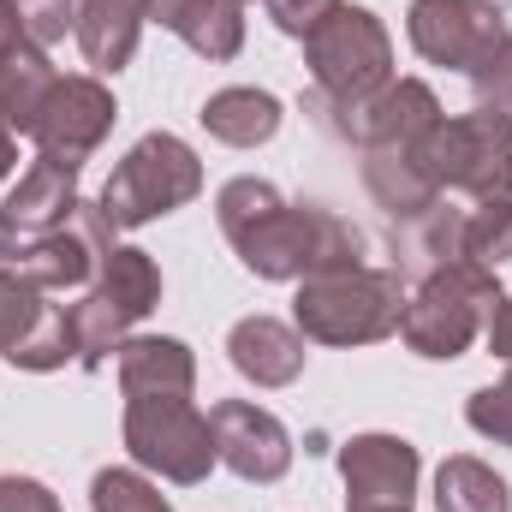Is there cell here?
I'll return each mask as SVG.
<instances>
[{
  "instance_id": "31",
  "label": "cell",
  "mask_w": 512,
  "mask_h": 512,
  "mask_svg": "<svg viewBox=\"0 0 512 512\" xmlns=\"http://www.w3.org/2000/svg\"><path fill=\"white\" fill-rule=\"evenodd\" d=\"M471 84H477V102H483L489 114L512 120V42L489 60V66H477V72H471Z\"/></svg>"
},
{
  "instance_id": "9",
  "label": "cell",
  "mask_w": 512,
  "mask_h": 512,
  "mask_svg": "<svg viewBox=\"0 0 512 512\" xmlns=\"http://www.w3.org/2000/svg\"><path fill=\"white\" fill-rule=\"evenodd\" d=\"M114 114L120 108H114V96L96 78H54V90H48V102L36 114L30 143H36V155H54L66 167H84L102 149V137L114 131Z\"/></svg>"
},
{
  "instance_id": "11",
  "label": "cell",
  "mask_w": 512,
  "mask_h": 512,
  "mask_svg": "<svg viewBox=\"0 0 512 512\" xmlns=\"http://www.w3.org/2000/svg\"><path fill=\"white\" fill-rule=\"evenodd\" d=\"M346 512H411L417 501V447L399 435H358L340 447Z\"/></svg>"
},
{
  "instance_id": "21",
  "label": "cell",
  "mask_w": 512,
  "mask_h": 512,
  "mask_svg": "<svg viewBox=\"0 0 512 512\" xmlns=\"http://www.w3.org/2000/svg\"><path fill=\"white\" fill-rule=\"evenodd\" d=\"M54 66H48V54L42 48H30V42H18L6 60H0V126L12 131H36V114H42V102H48V90H54Z\"/></svg>"
},
{
  "instance_id": "29",
  "label": "cell",
  "mask_w": 512,
  "mask_h": 512,
  "mask_svg": "<svg viewBox=\"0 0 512 512\" xmlns=\"http://www.w3.org/2000/svg\"><path fill=\"white\" fill-rule=\"evenodd\" d=\"M90 501H96V512H173L137 471H102L90 483Z\"/></svg>"
},
{
  "instance_id": "35",
  "label": "cell",
  "mask_w": 512,
  "mask_h": 512,
  "mask_svg": "<svg viewBox=\"0 0 512 512\" xmlns=\"http://www.w3.org/2000/svg\"><path fill=\"white\" fill-rule=\"evenodd\" d=\"M0 262H18V227L6 209H0Z\"/></svg>"
},
{
  "instance_id": "10",
  "label": "cell",
  "mask_w": 512,
  "mask_h": 512,
  "mask_svg": "<svg viewBox=\"0 0 512 512\" xmlns=\"http://www.w3.org/2000/svg\"><path fill=\"white\" fill-rule=\"evenodd\" d=\"M0 352L18 370H60L72 358L66 310L42 304V286H30L18 268H0Z\"/></svg>"
},
{
  "instance_id": "15",
  "label": "cell",
  "mask_w": 512,
  "mask_h": 512,
  "mask_svg": "<svg viewBox=\"0 0 512 512\" xmlns=\"http://www.w3.org/2000/svg\"><path fill=\"white\" fill-rule=\"evenodd\" d=\"M149 18L173 30L203 60H233L245 42V6L239 0H149Z\"/></svg>"
},
{
  "instance_id": "17",
  "label": "cell",
  "mask_w": 512,
  "mask_h": 512,
  "mask_svg": "<svg viewBox=\"0 0 512 512\" xmlns=\"http://www.w3.org/2000/svg\"><path fill=\"white\" fill-rule=\"evenodd\" d=\"M120 387L126 399H191L197 387V364L179 340H161V334H137L120 352Z\"/></svg>"
},
{
  "instance_id": "34",
  "label": "cell",
  "mask_w": 512,
  "mask_h": 512,
  "mask_svg": "<svg viewBox=\"0 0 512 512\" xmlns=\"http://www.w3.org/2000/svg\"><path fill=\"white\" fill-rule=\"evenodd\" d=\"M489 352L512 364V298H501V304H495V316H489Z\"/></svg>"
},
{
  "instance_id": "16",
  "label": "cell",
  "mask_w": 512,
  "mask_h": 512,
  "mask_svg": "<svg viewBox=\"0 0 512 512\" xmlns=\"http://www.w3.org/2000/svg\"><path fill=\"white\" fill-rule=\"evenodd\" d=\"M227 352H233V370L256 387H286L304 370V334H292L274 316H245L227 334Z\"/></svg>"
},
{
  "instance_id": "37",
  "label": "cell",
  "mask_w": 512,
  "mask_h": 512,
  "mask_svg": "<svg viewBox=\"0 0 512 512\" xmlns=\"http://www.w3.org/2000/svg\"><path fill=\"white\" fill-rule=\"evenodd\" d=\"M239 6H245V0H239Z\"/></svg>"
},
{
  "instance_id": "36",
  "label": "cell",
  "mask_w": 512,
  "mask_h": 512,
  "mask_svg": "<svg viewBox=\"0 0 512 512\" xmlns=\"http://www.w3.org/2000/svg\"><path fill=\"white\" fill-rule=\"evenodd\" d=\"M18 42H24V36H18V24H12V12H6V0H0V60H6Z\"/></svg>"
},
{
  "instance_id": "19",
  "label": "cell",
  "mask_w": 512,
  "mask_h": 512,
  "mask_svg": "<svg viewBox=\"0 0 512 512\" xmlns=\"http://www.w3.org/2000/svg\"><path fill=\"white\" fill-rule=\"evenodd\" d=\"M364 185L393 221H417V215H429L441 203V191L423 179L411 149H364Z\"/></svg>"
},
{
  "instance_id": "23",
  "label": "cell",
  "mask_w": 512,
  "mask_h": 512,
  "mask_svg": "<svg viewBox=\"0 0 512 512\" xmlns=\"http://www.w3.org/2000/svg\"><path fill=\"white\" fill-rule=\"evenodd\" d=\"M126 316L90 286L78 304H66V334H72V358L84 364V370H102L108 364V352H120L126 346Z\"/></svg>"
},
{
  "instance_id": "1",
  "label": "cell",
  "mask_w": 512,
  "mask_h": 512,
  "mask_svg": "<svg viewBox=\"0 0 512 512\" xmlns=\"http://www.w3.org/2000/svg\"><path fill=\"white\" fill-rule=\"evenodd\" d=\"M298 334L322 346H370L399 334L405 316V280L399 268H340V274H310L298 280L292 298Z\"/></svg>"
},
{
  "instance_id": "18",
  "label": "cell",
  "mask_w": 512,
  "mask_h": 512,
  "mask_svg": "<svg viewBox=\"0 0 512 512\" xmlns=\"http://www.w3.org/2000/svg\"><path fill=\"white\" fill-rule=\"evenodd\" d=\"M149 18V0H78V48L96 72H120L137 54V30Z\"/></svg>"
},
{
  "instance_id": "3",
  "label": "cell",
  "mask_w": 512,
  "mask_h": 512,
  "mask_svg": "<svg viewBox=\"0 0 512 512\" xmlns=\"http://www.w3.org/2000/svg\"><path fill=\"white\" fill-rule=\"evenodd\" d=\"M411 161L435 191H465L477 203L512 197V120L477 108L465 120H435L411 143Z\"/></svg>"
},
{
  "instance_id": "13",
  "label": "cell",
  "mask_w": 512,
  "mask_h": 512,
  "mask_svg": "<svg viewBox=\"0 0 512 512\" xmlns=\"http://www.w3.org/2000/svg\"><path fill=\"white\" fill-rule=\"evenodd\" d=\"M78 203H84V197H78V167H66V161H54V155H36V161L18 173V185H12V197H6L0 209L12 215L18 233H54V227L72 221Z\"/></svg>"
},
{
  "instance_id": "22",
  "label": "cell",
  "mask_w": 512,
  "mask_h": 512,
  "mask_svg": "<svg viewBox=\"0 0 512 512\" xmlns=\"http://www.w3.org/2000/svg\"><path fill=\"white\" fill-rule=\"evenodd\" d=\"M96 292L126 316H149L155 304H161V268L149 262V251H131V245H114V251L102 256V268H96Z\"/></svg>"
},
{
  "instance_id": "25",
  "label": "cell",
  "mask_w": 512,
  "mask_h": 512,
  "mask_svg": "<svg viewBox=\"0 0 512 512\" xmlns=\"http://www.w3.org/2000/svg\"><path fill=\"white\" fill-rule=\"evenodd\" d=\"M512 256V197H489L465 215V262L501 268Z\"/></svg>"
},
{
  "instance_id": "5",
  "label": "cell",
  "mask_w": 512,
  "mask_h": 512,
  "mask_svg": "<svg viewBox=\"0 0 512 512\" xmlns=\"http://www.w3.org/2000/svg\"><path fill=\"white\" fill-rule=\"evenodd\" d=\"M304 54H310L316 96H328V102H358L393 78V42H387L382 18L364 6H346V0L334 6V18H322L304 36Z\"/></svg>"
},
{
  "instance_id": "33",
  "label": "cell",
  "mask_w": 512,
  "mask_h": 512,
  "mask_svg": "<svg viewBox=\"0 0 512 512\" xmlns=\"http://www.w3.org/2000/svg\"><path fill=\"white\" fill-rule=\"evenodd\" d=\"M0 512H60V501L36 477H0Z\"/></svg>"
},
{
  "instance_id": "20",
  "label": "cell",
  "mask_w": 512,
  "mask_h": 512,
  "mask_svg": "<svg viewBox=\"0 0 512 512\" xmlns=\"http://www.w3.org/2000/svg\"><path fill=\"white\" fill-rule=\"evenodd\" d=\"M197 120L209 126V137H221V143H233V149H256V143H268V137L280 131V102H274L268 90L233 84V90H215Z\"/></svg>"
},
{
  "instance_id": "26",
  "label": "cell",
  "mask_w": 512,
  "mask_h": 512,
  "mask_svg": "<svg viewBox=\"0 0 512 512\" xmlns=\"http://www.w3.org/2000/svg\"><path fill=\"white\" fill-rule=\"evenodd\" d=\"M6 12H12L18 36L30 48H42V54L54 42H66V30L78 24V0H6Z\"/></svg>"
},
{
  "instance_id": "8",
  "label": "cell",
  "mask_w": 512,
  "mask_h": 512,
  "mask_svg": "<svg viewBox=\"0 0 512 512\" xmlns=\"http://www.w3.org/2000/svg\"><path fill=\"white\" fill-rule=\"evenodd\" d=\"M411 48L429 66H453V72H477L489 66L512 42L507 12L495 0H411Z\"/></svg>"
},
{
  "instance_id": "12",
  "label": "cell",
  "mask_w": 512,
  "mask_h": 512,
  "mask_svg": "<svg viewBox=\"0 0 512 512\" xmlns=\"http://www.w3.org/2000/svg\"><path fill=\"white\" fill-rule=\"evenodd\" d=\"M209 429H215V459L245 477V483H280L286 465H292V435L274 411H262L251 399H221L209 411Z\"/></svg>"
},
{
  "instance_id": "4",
  "label": "cell",
  "mask_w": 512,
  "mask_h": 512,
  "mask_svg": "<svg viewBox=\"0 0 512 512\" xmlns=\"http://www.w3.org/2000/svg\"><path fill=\"white\" fill-rule=\"evenodd\" d=\"M197 191H203V167H197L191 143L173 131H149L131 143L126 161L114 167V179L102 185V215L114 227H143L155 215H173Z\"/></svg>"
},
{
  "instance_id": "32",
  "label": "cell",
  "mask_w": 512,
  "mask_h": 512,
  "mask_svg": "<svg viewBox=\"0 0 512 512\" xmlns=\"http://www.w3.org/2000/svg\"><path fill=\"white\" fill-rule=\"evenodd\" d=\"M334 6H340V0H268V18H274L286 36H298V42H304L322 18H334Z\"/></svg>"
},
{
  "instance_id": "2",
  "label": "cell",
  "mask_w": 512,
  "mask_h": 512,
  "mask_svg": "<svg viewBox=\"0 0 512 512\" xmlns=\"http://www.w3.org/2000/svg\"><path fill=\"white\" fill-rule=\"evenodd\" d=\"M501 304V280L495 268L483 262H447V268H429V280L417 286V298H405V316H399V340L417 352V358H459L495 316Z\"/></svg>"
},
{
  "instance_id": "24",
  "label": "cell",
  "mask_w": 512,
  "mask_h": 512,
  "mask_svg": "<svg viewBox=\"0 0 512 512\" xmlns=\"http://www.w3.org/2000/svg\"><path fill=\"white\" fill-rule=\"evenodd\" d=\"M435 507L441 512H512L507 483L483 465V459H447L435 471Z\"/></svg>"
},
{
  "instance_id": "7",
  "label": "cell",
  "mask_w": 512,
  "mask_h": 512,
  "mask_svg": "<svg viewBox=\"0 0 512 512\" xmlns=\"http://www.w3.org/2000/svg\"><path fill=\"white\" fill-rule=\"evenodd\" d=\"M310 114L334 137L358 143V149H411L423 131L441 120V102L423 78H387L382 90L358 96V102H328L310 96Z\"/></svg>"
},
{
  "instance_id": "27",
  "label": "cell",
  "mask_w": 512,
  "mask_h": 512,
  "mask_svg": "<svg viewBox=\"0 0 512 512\" xmlns=\"http://www.w3.org/2000/svg\"><path fill=\"white\" fill-rule=\"evenodd\" d=\"M286 197L268 185V179H233V185H221V197H215V215H221V233L227 239H239L245 227H256L268 209H280Z\"/></svg>"
},
{
  "instance_id": "6",
  "label": "cell",
  "mask_w": 512,
  "mask_h": 512,
  "mask_svg": "<svg viewBox=\"0 0 512 512\" xmlns=\"http://www.w3.org/2000/svg\"><path fill=\"white\" fill-rule=\"evenodd\" d=\"M126 447L167 483H203L215 465V429L191 399H126Z\"/></svg>"
},
{
  "instance_id": "14",
  "label": "cell",
  "mask_w": 512,
  "mask_h": 512,
  "mask_svg": "<svg viewBox=\"0 0 512 512\" xmlns=\"http://www.w3.org/2000/svg\"><path fill=\"white\" fill-rule=\"evenodd\" d=\"M12 268H18L30 286H42V292H90L102 256L84 239L78 221H66V227H54V233H36L30 245H18V262H12Z\"/></svg>"
},
{
  "instance_id": "28",
  "label": "cell",
  "mask_w": 512,
  "mask_h": 512,
  "mask_svg": "<svg viewBox=\"0 0 512 512\" xmlns=\"http://www.w3.org/2000/svg\"><path fill=\"white\" fill-rule=\"evenodd\" d=\"M411 227H417V233H411V251L423 256L429 268H447V262L465 256V215H459V209H441V203H435V209L417 215Z\"/></svg>"
},
{
  "instance_id": "30",
  "label": "cell",
  "mask_w": 512,
  "mask_h": 512,
  "mask_svg": "<svg viewBox=\"0 0 512 512\" xmlns=\"http://www.w3.org/2000/svg\"><path fill=\"white\" fill-rule=\"evenodd\" d=\"M465 417H471V429H477V435H489V441L512 447V370L495 387H477V393H471V405H465Z\"/></svg>"
}]
</instances>
